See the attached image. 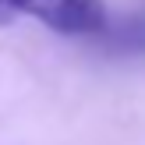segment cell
Masks as SVG:
<instances>
[{"label": "cell", "mask_w": 145, "mask_h": 145, "mask_svg": "<svg viewBox=\"0 0 145 145\" xmlns=\"http://www.w3.org/2000/svg\"><path fill=\"white\" fill-rule=\"evenodd\" d=\"M103 39L106 53H117V57H142L145 53V11L135 14V18H124L120 25H110Z\"/></svg>", "instance_id": "7a4b0ae2"}, {"label": "cell", "mask_w": 145, "mask_h": 145, "mask_svg": "<svg viewBox=\"0 0 145 145\" xmlns=\"http://www.w3.org/2000/svg\"><path fill=\"white\" fill-rule=\"evenodd\" d=\"M11 4L18 14L42 21L60 35H96L99 39L110 28L103 0H11Z\"/></svg>", "instance_id": "6da1fadb"}, {"label": "cell", "mask_w": 145, "mask_h": 145, "mask_svg": "<svg viewBox=\"0 0 145 145\" xmlns=\"http://www.w3.org/2000/svg\"><path fill=\"white\" fill-rule=\"evenodd\" d=\"M14 18H18V11H14V4H11V0H0V28H4V25H11Z\"/></svg>", "instance_id": "3957f363"}]
</instances>
